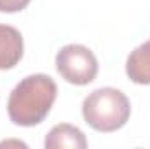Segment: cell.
Returning <instances> with one entry per match:
<instances>
[{"label":"cell","instance_id":"3957f363","mask_svg":"<svg viewBox=\"0 0 150 149\" xmlns=\"http://www.w3.org/2000/svg\"><path fill=\"white\" fill-rule=\"evenodd\" d=\"M56 70L67 82L86 86L98 75V60L89 47L82 44H68L56 54Z\"/></svg>","mask_w":150,"mask_h":149},{"label":"cell","instance_id":"6da1fadb","mask_svg":"<svg viewBox=\"0 0 150 149\" xmlns=\"http://www.w3.org/2000/svg\"><path fill=\"white\" fill-rule=\"evenodd\" d=\"M58 86L47 74H32L21 79L9 95L7 114L18 126L40 125L56 100Z\"/></svg>","mask_w":150,"mask_h":149},{"label":"cell","instance_id":"8992f818","mask_svg":"<svg viewBox=\"0 0 150 149\" xmlns=\"http://www.w3.org/2000/svg\"><path fill=\"white\" fill-rule=\"evenodd\" d=\"M32 0H0V12H19L28 7Z\"/></svg>","mask_w":150,"mask_h":149},{"label":"cell","instance_id":"5b68a950","mask_svg":"<svg viewBox=\"0 0 150 149\" xmlns=\"http://www.w3.org/2000/svg\"><path fill=\"white\" fill-rule=\"evenodd\" d=\"M44 148L45 149H86L87 148V140L86 135L80 128H77L74 125L68 123H61L51 128V132L45 135L44 140Z\"/></svg>","mask_w":150,"mask_h":149},{"label":"cell","instance_id":"52a82bcc","mask_svg":"<svg viewBox=\"0 0 150 149\" xmlns=\"http://www.w3.org/2000/svg\"><path fill=\"white\" fill-rule=\"evenodd\" d=\"M147 44H149V47H150V40H147Z\"/></svg>","mask_w":150,"mask_h":149},{"label":"cell","instance_id":"277c9868","mask_svg":"<svg viewBox=\"0 0 150 149\" xmlns=\"http://www.w3.org/2000/svg\"><path fill=\"white\" fill-rule=\"evenodd\" d=\"M23 37L11 25H0V70L14 69L23 58Z\"/></svg>","mask_w":150,"mask_h":149},{"label":"cell","instance_id":"7a4b0ae2","mask_svg":"<svg viewBox=\"0 0 150 149\" xmlns=\"http://www.w3.org/2000/svg\"><path fill=\"white\" fill-rule=\"evenodd\" d=\"M84 121L96 132L110 133L122 128L131 116L127 97L117 88H98L82 102Z\"/></svg>","mask_w":150,"mask_h":149}]
</instances>
